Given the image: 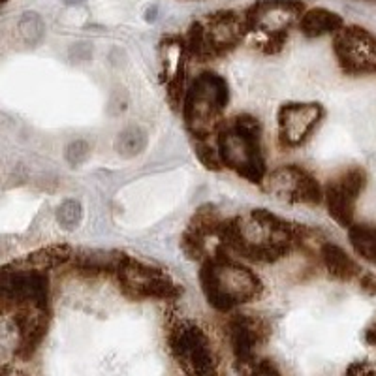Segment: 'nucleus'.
<instances>
[{
	"mask_svg": "<svg viewBox=\"0 0 376 376\" xmlns=\"http://www.w3.org/2000/svg\"><path fill=\"white\" fill-rule=\"evenodd\" d=\"M316 231L275 214L269 209H252L249 216H230L220 226L216 239L230 254L251 263H277L301 249Z\"/></svg>",
	"mask_w": 376,
	"mask_h": 376,
	"instance_id": "obj_1",
	"label": "nucleus"
},
{
	"mask_svg": "<svg viewBox=\"0 0 376 376\" xmlns=\"http://www.w3.org/2000/svg\"><path fill=\"white\" fill-rule=\"evenodd\" d=\"M198 282L209 307L222 314L234 313L263 293V282L256 273L220 245L199 263Z\"/></svg>",
	"mask_w": 376,
	"mask_h": 376,
	"instance_id": "obj_2",
	"label": "nucleus"
},
{
	"mask_svg": "<svg viewBox=\"0 0 376 376\" xmlns=\"http://www.w3.org/2000/svg\"><path fill=\"white\" fill-rule=\"evenodd\" d=\"M261 136V120L251 113H239L224 119L214 134V145L224 169L237 173L241 179H246L256 187L266 183L267 177Z\"/></svg>",
	"mask_w": 376,
	"mask_h": 376,
	"instance_id": "obj_3",
	"label": "nucleus"
},
{
	"mask_svg": "<svg viewBox=\"0 0 376 376\" xmlns=\"http://www.w3.org/2000/svg\"><path fill=\"white\" fill-rule=\"evenodd\" d=\"M230 85L220 73L205 70L188 83L181 115L192 140H211L224 122L230 105Z\"/></svg>",
	"mask_w": 376,
	"mask_h": 376,
	"instance_id": "obj_4",
	"label": "nucleus"
},
{
	"mask_svg": "<svg viewBox=\"0 0 376 376\" xmlns=\"http://www.w3.org/2000/svg\"><path fill=\"white\" fill-rule=\"evenodd\" d=\"M167 350L184 376H219V355L209 335L190 318L169 320Z\"/></svg>",
	"mask_w": 376,
	"mask_h": 376,
	"instance_id": "obj_5",
	"label": "nucleus"
},
{
	"mask_svg": "<svg viewBox=\"0 0 376 376\" xmlns=\"http://www.w3.org/2000/svg\"><path fill=\"white\" fill-rule=\"evenodd\" d=\"M115 281L122 296L134 301L152 299V301L175 303L183 296V288L179 286L164 269L128 256V254L122 256L117 267Z\"/></svg>",
	"mask_w": 376,
	"mask_h": 376,
	"instance_id": "obj_6",
	"label": "nucleus"
},
{
	"mask_svg": "<svg viewBox=\"0 0 376 376\" xmlns=\"http://www.w3.org/2000/svg\"><path fill=\"white\" fill-rule=\"evenodd\" d=\"M333 53L346 75L376 73V36L363 26H343L333 38Z\"/></svg>",
	"mask_w": 376,
	"mask_h": 376,
	"instance_id": "obj_7",
	"label": "nucleus"
},
{
	"mask_svg": "<svg viewBox=\"0 0 376 376\" xmlns=\"http://www.w3.org/2000/svg\"><path fill=\"white\" fill-rule=\"evenodd\" d=\"M367 173L363 167H346L339 175L329 179L324 187V204L329 216L343 228H350L355 219V205L365 190Z\"/></svg>",
	"mask_w": 376,
	"mask_h": 376,
	"instance_id": "obj_8",
	"label": "nucleus"
},
{
	"mask_svg": "<svg viewBox=\"0 0 376 376\" xmlns=\"http://www.w3.org/2000/svg\"><path fill=\"white\" fill-rule=\"evenodd\" d=\"M325 117L324 105L318 102H286L277 111L278 143L282 149L305 145L320 128Z\"/></svg>",
	"mask_w": 376,
	"mask_h": 376,
	"instance_id": "obj_9",
	"label": "nucleus"
},
{
	"mask_svg": "<svg viewBox=\"0 0 376 376\" xmlns=\"http://www.w3.org/2000/svg\"><path fill=\"white\" fill-rule=\"evenodd\" d=\"M267 190L288 204L320 205L324 204V187L301 166H281L275 172L267 173Z\"/></svg>",
	"mask_w": 376,
	"mask_h": 376,
	"instance_id": "obj_10",
	"label": "nucleus"
},
{
	"mask_svg": "<svg viewBox=\"0 0 376 376\" xmlns=\"http://www.w3.org/2000/svg\"><path fill=\"white\" fill-rule=\"evenodd\" d=\"M305 14L301 0H258L243 14L249 32H263L266 36L288 34L293 23Z\"/></svg>",
	"mask_w": 376,
	"mask_h": 376,
	"instance_id": "obj_11",
	"label": "nucleus"
},
{
	"mask_svg": "<svg viewBox=\"0 0 376 376\" xmlns=\"http://www.w3.org/2000/svg\"><path fill=\"white\" fill-rule=\"evenodd\" d=\"M224 335L230 343L235 361H249L256 357L258 350L271 337V325L260 316L252 314H230L224 322Z\"/></svg>",
	"mask_w": 376,
	"mask_h": 376,
	"instance_id": "obj_12",
	"label": "nucleus"
},
{
	"mask_svg": "<svg viewBox=\"0 0 376 376\" xmlns=\"http://www.w3.org/2000/svg\"><path fill=\"white\" fill-rule=\"evenodd\" d=\"M202 25H204L205 43L209 49L211 61L234 51L249 32L245 16L234 10H220L209 14L202 21Z\"/></svg>",
	"mask_w": 376,
	"mask_h": 376,
	"instance_id": "obj_13",
	"label": "nucleus"
},
{
	"mask_svg": "<svg viewBox=\"0 0 376 376\" xmlns=\"http://www.w3.org/2000/svg\"><path fill=\"white\" fill-rule=\"evenodd\" d=\"M125 256V252L117 251H85L79 252L70 261V266L81 278L115 277L117 267Z\"/></svg>",
	"mask_w": 376,
	"mask_h": 376,
	"instance_id": "obj_14",
	"label": "nucleus"
},
{
	"mask_svg": "<svg viewBox=\"0 0 376 376\" xmlns=\"http://www.w3.org/2000/svg\"><path fill=\"white\" fill-rule=\"evenodd\" d=\"M318 256L324 269L333 281L348 282L361 277L360 263L337 243L324 241L318 249Z\"/></svg>",
	"mask_w": 376,
	"mask_h": 376,
	"instance_id": "obj_15",
	"label": "nucleus"
},
{
	"mask_svg": "<svg viewBox=\"0 0 376 376\" xmlns=\"http://www.w3.org/2000/svg\"><path fill=\"white\" fill-rule=\"evenodd\" d=\"M73 256H75V251H73L68 243H57V245L42 246V249L31 252L28 256H25L21 261H17V263L26 267V269L49 271V269L70 263L73 260Z\"/></svg>",
	"mask_w": 376,
	"mask_h": 376,
	"instance_id": "obj_16",
	"label": "nucleus"
},
{
	"mask_svg": "<svg viewBox=\"0 0 376 376\" xmlns=\"http://www.w3.org/2000/svg\"><path fill=\"white\" fill-rule=\"evenodd\" d=\"M299 31L307 38H320L325 34H337L345 26V21L339 14L325 8H310L299 19Z\"/></svg>",
	"mask_w": 376,
	"mask_h": 376,
	"instance_id": "obj_17",
	"label": "nucleus"
},
{
	"mask_svg": "<svg viewBox=\"0 0 376 376\" xmlns=\"http://www.w3.org/2000/svg\"><path fill=\"white\" fill-rule=\"evenodd\" d=\"M348 241L357 256L376 267V226L352 224L348 228Z\"/></svg>",
	"mask_w": 376,
	"mask_h": 376,
	"instance_id": "obj_18",
	"label": "nucleus"
},
{
	"mask_svg": "<svg viewBox=\"0 0 376 376\" xmlns=\"http://www.w3.org/2000/svg\"><path fill=\"white\" fill-rule=\"evenodd\" d=\"M222 222H224V216L220 214L219 207H214L213 204H204L199 205L196 213L192 214V219H190L187 228L199 234L205 239H209V237H216L219 235Z\"/></svg>",
	"mask_w": 376,
	"mask_h": 376,
	"instance_id": "obj_19",
	"label": "nucleus"
},
{
	"mask_svg": "<svg viewBox=\"0 0 376 376\" xmlns=\"http://www.w3.org/2000/svg\"><path fill=\"white\" fill-rule=\"evenodd\" d=\"M147 141H149V136L141 126H126L125 130L117 136L115 149L120 157L132 158L145 151Z\"/></svg>",
	"mask_w": 376,
	"mask_h": 376,
	"instance_id": "obj_20",
	"label": "nucleus"
},
{
	"mask_svg": "<svg viewBox=\"0 0 376 376\" xmlns=\"http://www.w3.org/2000/svg\"><path fill=\"white\" fill-rule=\"evenodd\" d=\"M235 371L239 376H284L271 357L256 355L249 361H235Z\"/></svg>",
	"mask_w": 376,
	"mask_h": 376,
	"instance_id": "obj_21",
	"label": "nucleus"
},
{
	"mask_svg": "<svg viewBox=\"0 0 376 376\" xmlns=\"http://www.w3.org/2000/svg\"><path fill=\"white\" fill-rule=\"evenodd\" d=\"M181 251H183L184 256L188 258L190 261H202L205 258L209 256V251H207V239L202 237L199 234L192 230H184L183 235H181Z\"/></svg>",
	"mask_w": 376,
	"mask_h": 376,
	"instance_id": "obj_22",
	"label": "nucleus"
},
{
	"mask_svg": "<svg viewBox=\"0 0 376 376\" xmlns=\"http://www.w3.org/2000/svg\"><path fill=\"white\" fill-rule=\"evenodd\" d=\"M17 28H19V34L25 40V43H28V46H36L43 38V32H46V25H43L42 17L38 16L36 11L23 14Z\"/></svg>",
	"mask_w": 376,
	"mask_h": 376,
	"instance_id": "obj_23",
	"label": "nucleus"
},
{
	"mask_svg": "<svg viewBox=\"0 0 376 376\" xmlns=\"http://www.w3.org/2000/svg\"><path fill=\"white\" fill-rule=\"evenodd\" d=\"M211 140H194V152H196V158L199 160V164L207 167L209 172H222L224 166L220 162L216 145Z\"/></svg>",
	"mask_w": 376,
	"mask_h": 376,
	"instance_id": "obj_24",
	"label": "nucleus"
},
{
	"mask_svg": "<svg viewBox=\"0 0 376 376\" xmlns=\"http://www.w3.org/2000/svg\"><path fill=\"white\" fill-rule=\"evenodd\" d=\"M81 204L75 202V199H66L63 204L58 205L57 209V222L63 226L64 230H73L78 228L79 222H81Z\"/></svg>",
	"mask_w": 376,
	"mask_h": 376,
	"instance_id": "obj_25",
	"label": "nucleus"
},
{
	"mask_svg": "<svg viewBox=\"0 0 376 376\" xmlns=\"http://www.w3.org/2000/svg\"><path fill=\"white\" fill-rule=\"evenodd\" d=\"M90 152V145L85 140H75L72 141L68 147H66V152H64V157H66V162L70 166H79V164H83L87 158H89Z\"/></svg>",
	"mask_w": 376,
	"mask_h": 376,
	"instance_id": "obj_26",
	"label": "nucleus"
},
{
	"mask_svg": "<svg viewBox=\"0 0 376 376\" xmlns=\"http://www.w3.org/2000/svg\"><path fill=\"white\" fill-rule=\"evenodd\" d=\"M345 376H376V363L371 361H355L346 369Z\"/></svg>",
	"mask_w": 376,
	"mask_h": 376,
	"instance_id": "obj_27",
	"label": "nucleus"
},
{
	"mask_svg": "<svg viewBox=\"0 0 376 376\" xmlns=\"http://www.w3.org/2000/svg\"><path fill=\"white\" fill-rule=\"evenodd\" d=\"M288 34H275V36H267V40L261 43V51L267 53V55H273V53L282 51V47L286 43Z\"/></svg>",
	"mask_w": 376,
	"mask_h": 376,
	"instance_id": "obj_28",
	"label": "nucleus"
},
{
	"mask_svg": "<svg viewBox=\"0 0 376 376\" xmlns=\"http://www.w3.org/2000/svg\"><path fill=\"white\" fill-rule=\"evenodd\" d=\"M360 286L365 293L376 296V275H372V273H361Z\"/></svg>",
	"mask_w": 376,
	"mask_h": 376,
	"instance_id": "obj_29",
	"label": "nucleus"
},
{
	"mask_svg": "<svg viewBox=\"0 0 376 376\" xmlns=\"http://www.w3.org/2000/svg\"><path fill=\"white\" fill-rule=\"evenodd\" d=\"M365 343L367 345H371V346H376V322H372L369 328L365 329Z\"/></svg>",
	"mask_w": 376,
	"mask_h": 376,
	"instance_id": "obj_30",
	"label": "nucleus"
},
{
	"mask_svg": "<svg viewBox=\"0 0 376 376\" xmlns=\"http://www.w3.org/2000/svg\"><path fill=\"white\" fill-rule=\"evenodd\" d=\"M64 2H66V4H70V6H73V4H79V2H83V0H64Z\"/></svg>",
	"mask_w": 376,
	"mask_h": 376,
	"instance_id": "obj_31",
	"label": "nucleus"
}]
</instances>
